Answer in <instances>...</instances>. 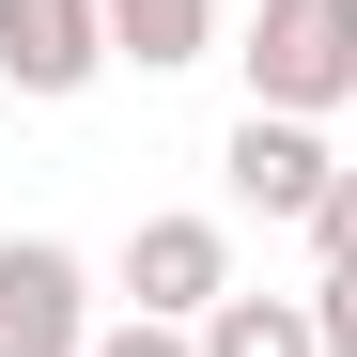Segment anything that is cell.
Here are the masks:
<instances>
[{
  "mask_svg": "<svg viewBox=\"0 0 357 357\" xmlns=\"http://www.w3.org/2000/svg\"><path fill=\"white\" fill-rule=\"evenodd\" d=\"M249 109H295V125H342L357 109V0H249Z\"/></svg>",
  "mask_w": 357,
  "mask_h": 357,
  "instance_id": "obj_1",
  "label": "cell"
},
{
  "mask_svg": "<svg viewBox=\"0 0 357 357\" xmlns=\"http://www.w3.org/2000/svg\"><path fill=\"white\" fill-rule=\"evenodd\" d=\"M109 280H125V311H155V326H202L218 295H249V280H233V233H218V218H187V202L125 218V249H109Z\"/></svg>",
  "mask_w": 357,
  "mask_h": 357,
  "instance_id": "obj_2",
  "label": "cell"
},
{
  "mask_svg": "<svg viewBox=\"0 0 357 357\" xmlns=\"http://www.w3.org/2000/svg\"><path fill=\"white\" fill-rule=\"evenodd\" d=\"M0 357H93V264L63 233H0Z\"/></svg>",
  "mask_w": 357,
  "mask_h": 357,
  "instance_id": "obj_3",
  "label": "cell"
},
{
  "mask_svg": "<svg viewBox=\"0 0 357 357\" xmlns=\"http://www.w3.org/2000/svg\"><path fill=\"white\" fill-rule=\"evenodd\" d=\"M218 187L249 202V218H295V233H311V218H326V187H342V155H326V125H295V109H233Z\"/></svg>",
  "mask_w": 357,
  "mask_h": 357,
  "instance_id": "obj_4",
  "label": "cell"
},
{
  "mask_svg": "<svg viewBox=\"0 0 357 357\" xmlns=\"http://www.w3.org/2000/svg\"><path fill=\"white\" fill-rule=\"evenodd\" d=\"M109 78V0H0V93L63 109Z\"/></svg>",
  "mask_w": 357,
  "mask_h": 357,
  "instance_id": "obj_5",
  "label": "cell"
},
{
  "mask_svg": "<svg viewBox=\"0 0 357 357\" xmlns=\"http://www.w3.org/2000/svg\"><path fill=\"white\" fill-rule=\"evenodd\" d=\"M109 63H140V78L218 63V0H109Z\"/></svg>",
  "mask_w": 357,
  "mask_h": 357,
  "instance_id": "obj_6",
  "label": "cell"
},
{
  "mask_svg": "<svg viewBox=\"0 0 357 357\" xmlns=\"http://www.w3.org/2000/svg\"><path fill=\"white\" fill-rule=\"evenodd\" d=\"M202 357H326V326H311V295H218Z\"/></svg>",
  "mask_w": 357,
  "mask_h": 357,
  "instance_id": "obj_7",
  "label": "cell"
},
{
  "mask_svg": "<svg viewBox=\"0 0 357 357\" xmlns=\"http://www.w3.org/2000/svg\"><path fill=\"white\" fill-rule=\"evenodd\" d=\"M93 357H202V326H155V311H109Z\"/></svg>",
  "mask_w": 357,
  "mask_h": 357,
  "instance_id": "obj_8",
  "label": "cell"
},
{
  "mask_svg": "<svg viewBox=\"0 0 357 357\" xmlns=\"http://www.w3.org/2000/svg\"><path fill=\"white\" fill-rule=\"evenodd\" d=\"M311 264H357V155H342V187H326V218H311Z\"/></svg>",
  "mask_w": 357,
  "mask_h": 357,
  "instance_id": "obj_9",
  "label": "cell"
},
{
  "mask_svg": "<svg viewBox=\"0 0 357 357\" xmlns=\"http://www.w3.org/2000/svg\"><path fill=\"white\" fill-rule=\"evenodd\" d=\"M311 326H326V357H357V264H326V280H311Z\"/></svg>",
  "mask_w": 357,
  "mask_h": 357,
  "instance_id": "obj_10",
  "label": "cell"
}]
</instances>
